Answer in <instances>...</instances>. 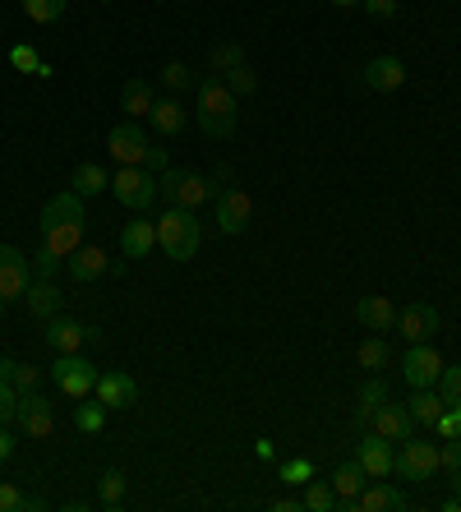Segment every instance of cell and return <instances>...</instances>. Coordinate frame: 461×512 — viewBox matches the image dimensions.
Listing matches in <instances>:
<instances>
[{
    "mask_svg": "<svg viewBox=\"0 0 461 512\" xmlns=\"http://www.w3.org/2000/svg\"><path fill=\"white\" fill-rule=\"evenodd\" d=\"M443 406H448V402H443L434 388H415V397L406 402V411H411L415 425H429V429H434V420L443 416Z\"/></svg>",
    "mask_w": 461,
    "mask_h": 512,
    "instance_id": "cell-29",
    "label": "cell"
},
{
    "mask_svg": "<svg viewBox=\"0 0 461 512\" xmlns=\"http://www.w3.org/2000/svg\"><path fill=\"white\" fill-rule=\"evenodd\" d=\"M397 333L406 337V346L429 342L438 333V310L434 305H406V310H397Z\"/></svg>",
    "mask_w": 461,
    "mask_h": 512,
    "instance_id": "cell-17",
    "label": "cell"
},
{
    "mask_svg": "<svg viewBox=\"0 0 461 512\" xmlns=\"http://www.w3.org/2000/svg\"><path fill=\"white\" fill-rule=\"evenodd\" d=\"M355 319L365 323L369 333H392V328H397V305H392L388 296H365L355 305Z\"/></svg>",
    "mask_w": 461,
    "mask_h": 512,
    "instance_id": "cell-23",
    "label": "cell"
},
{
    "mask_svg": "<svg viewBox=\"0 0 461 512\" xmlns=\"http://www.w3.org/2000/svg\"><path fill=\"white\" fill-rule=\"evenodd\" d=\"M328 5H337V10H355L360 0H328Z\"/></svg>",
    "mask_w": 461,
    "mask_h": 512,
    "instance_id": "cell-52",
    "label": "cell"
},
{
    "mask_svg": "<svg viewBox=\"0 0 461 512\" xmlns=\"http://www.w3.org/2000/svg\"><path fill=\"white\" fill-rule=\"evenodd\" d=\"M369 429L379 434V439H388V443H406V439H415V420H411V411L406 406H392V402H383L374 416H369Z\"/></svg>",
    "mask_w": 461,
    "mask_h": 512,
    "instance_id": "cell-16",
    "label": "cell"
},
{
    "mask_svg": "<svg viewBox=\"0 0 461 512\" xmlns=\"http://www.w3.org/2000/svg\"><path fill=\"white\" fill-rule=\"evenodd\" d=\"M194 120L208 139H231L236 134V93L222 84V74H203L199 79V102H194Z\"/></svg>",
    "mask_w": 461,
    "mask_h": 512,
    "instance_id": "cell-2",
    "label": "cell"
},
{
    "mask_svg": "<svg viewBox=\"0 0 461 512\" xmlns=\"http://www.w3.org/2000/svg\"><path fill=\"white\" fill-rule=\"evenodd\" d=\"M93 397L107 411H130L134 402H139V383L130 379V374H120V370H111V374H97V388H93Z\"/></svg>",
    "mask_w": 461,
    "mask_h": 512,
    "instance_id": "cell-15",
    "label": "cell"
},
{
    "mask_svg": "<svg viewBox=\"0 0 461 512\" xmlns=\"http://www.w3.org/2000/svg\"><path fill=\"white\" fill-rule=\"evenodd\" d=\"M60 291H56V282H51V277H33V282H28V291H24V305H28V314H33V319H56L60 314Z\"/></svg>",
    "mask_w": 461,
    "mask_h": 512,
    "instance_id": "cell-20",
    "label": "cell"
},
{
    "mask_svg": "<svg viewBox=\"0 0 461 512\" xmlns=\"http://www.w3.org/2000/svg\"><path fill=\"white\" fill-rule=\"evenodd\" d=\"M148 120L157 125V134H166V139H176L180 130H185V107H180V97H157L153 111H148Z\"/></svg>",
    "mask_w": 461,
    "mask_h": 512,
    "instance_id": "cell-25",
    "label": "cell"
},
{
    "mask_svg": "<svg viewBox=\"0 0 461 512\" xmlns=\"http://www.w3.org/2000/svg\"><path fill=\"white\" fill-rule=\"evenodd\" d=\"M365 480H369V476L360 471V462H355V457L337 466V471H332V480H328L332 494H337V508H342V512H355V494L365 489Z\"/></svg>",
    "mask_w": 461,
    "mask_h": 512,
    "instance_id": "cell-21",
    "label": "cell"
},
{
    "mask_svg": "<svg viewBox=\"0 0 461 512\" xmlns=\"http://www.w3.org/2000/svg\"><path fill=\"white\" fill-rule=\"evenodd\" d=\"M42 342L56 351V356H70V351H83V342H102V333L97 328H83V323H70V319H47V333H42Z\"/></svg>",
    "mask_w": 461,
    "mask_h": 512,
    "instance_id": "cell-13",
    "label": "cell"
},
{
    "mask_svg": "<svg viewBox=\"0 0 461 512\" xmlns=\"http://www.w3.org/2000/svg\"><path fill=\"white\" fill-rule=\"evenodd\" d=\"M355 360H360V370H369V374H379L383 365H388V342L383 337H369V342H360V351H355Z\"/></svg>",
    "mask_w": 461,
    "mask_h": 512,
    "instance_id": "cell-33",
    "label": "cell"
},
{
    "mask_svg": "<svg viewBox=\"0 0 461 512\" xmlns=\"http://www.w3.org/2000/svg\"><path fill=\"white\" fill-rule=\"evenodd\" d=\"M157 194H162L166 203H176V208H194V213H199L217 190L203 176H194V171H171L166 167L162 176H157Z\"/></svg>",
    "mask_w": 461,
    "mask_h": 512,
    "instance_id": "cell-4",
    "label": "cell"
},
{
    "mask_svg": "<svg viewBox=\"0 0 461 512\" xmlns=\"http://www.w3.org/2000/svg\"><path fill=\"white\" fill-rule=\"evenodd\" d=\"M157 245H162V254L171 263H190L194 254L203 250V227H199V213L194 208H166L162 217H157Z\"/></svg>",
    "mask_w": 461,
    "mask_h": 512,
    "instance_id": "cell-3",
    "label": "cell"
},
{
    "mask_svg": "<svg viewBox=\"0 0 461 512\" xmlns=\"http://www.w3.org/2000/svg\"><path fill=\"white\" fill-rule=\"evenodd\" d=\"M254 453H259L263 462H272V457H277V443H272V439H259V443H254Z\"/></svg>",
    "mask_w": 461,
    "mask_h": 512,
    "instance_id": "cell-48",
    "label": "cell"
},
{
    "mask_svg": "<svg viewBox=\"0 0 461 512\" xmlns=\"http://www.w3.org/2000/svg\"><path fill=\"white\" fill-rule=\"evenodd\" d=\"M402 480H434L438 471V443H420V439H406L402 453H397V466H392Z\"/></svg>",
    "mask_w": 461,
    "mask_h": 512,
    "instance_id": "cell-9",
    "label": "cell"
},
{
    "mask_svg": "<svg viewBox=\"0 0 461 512\" xmlns=\"http://www.w3.org/2000/svg\"><path fill=\"white\" fill-rule=\"evenodd\" d=\"M162 84L171 88V93H190V88H194L190 65H185V60H171V65L162 70Z\"/></svg>",
    "mask_w": 461,
    "mask_h": 512,
    "instance_id": "cell-38",
    "label": "cell"
},
{
    "mask_svg": "<svg viewBox=\"0 0 461 512\" xmlns=\"http://www.w3.org/2000/svg\"><path fill=\"white\" fill-rule=\"evenodd\" d=\"M236 65H245V47H240V42H222V47H213V70L217 74L236 70Z\"/></svg>",
    "mask_w": 461,
    "mask_h": 512,
    "instance_id": "cell-40",
    "label": "cell"
},
{
    "mask_svg": "<svg viewBox=\"0 0 461 512\" xmlns=\"http://www.w3.org/2000/svg\"><path fill=\"white\" fill-rule=\"evenodd\" d=\"M47 374L56 379L60 393L74 397V402L93 397V388H97V370L79 356V351H70V356H56V360H51V370H47Z\"/></svg>",
    "mask_w": 461,
    "mask_h": 512,
    "instance_id": "cell-5",
    "label": "cell"
},
{
    "mask_svg": "<svg viewBox=\"0 0 461 512\" xmlns=\"http://www.w3.org/2000/svg\"><path fill=\"white\" fill-rule=\"evenodd\" d=\"M406 508H411V499L397 485H369L355 494V512H406Z\"/></svg>",
    "mask_w": 461,
    "mask_h": 512,
    "instance_id": "cell-19",
    "label": "cell"
},
{
    "mask_svg": "<svg viewBox=\"0 0 461 512\" xmlns=\"http://www.w3.org/2000/svg\"><path fill=\"white\" fill-rule=\"evenodd\" d=\"M438 374H443V356H438L429 342H415L402 356V379L411 383V388H434Z\"/></svg>",
    "mask_w": 461,
    "mask_h": 512,
    "instance_id": "cell-11",
    "label": "cell"
},
{
    "mask_svg": "<svg viewBox=\"0 0 461 512\" xmlns=\"http://www.w3.org/2000/svg\"><path fill=\"white\" fill-rule=\"evenodd\" d=\"M10 60H14V70H24V74H37V65H42L33 47H14V51H10Z\"/></svg>",
    "mask_w": 461,
    "mask_h": 512,
    "instance_id": "cell-45",
    "label": "cell"
},
{
    "mask_svg": "<svg viewBox=\"0 0 461 512\" xmlns=\"http://www.w3.org/2000/svg\"><path fill=\"white\" fill-rule=\"evenodd\" d=\"M300 508V499H277L272 503V512H296Z\"/></svg>",
    "mask_w": 461,
    "mask_h": 512,
    "instance_id": "cell-50",
    "label": "cell"
},
{
    "mask_svg": "<svg viewBox=\"0 0 461 512\" xmlns=\"http://www.w3.org/2000/svg\"><path fill=\"white\" fill-rule=\"evenodd\" d=\"M300 508H309V512H337V494H332L328 480H309Z\"/></svg>",
    "mask_w": 461,
    "mask_h": 512,
    "instance_id": "cell-32",
    "label": "cell"
},
{
    "mask_svg": "<svg viewBox=\"0 0 461 512\" xmlns=\"http://www.w3.org/2000/svg\"><path fill=\"white\" fill-rule=\"evenodd\" d=\"M438 466L461 471V439H443V443H438Z\"/></svg>",
    "mask_w": 461,
    "mask_h": 512,
    "instance_id": "cell-42",
    "label": "cell"
},
{
    "mask_svg": "<svg viewBox=\"0 0 461 512\" xmlns=\"http://www.w3.org/2000/svg\"><path fill=\"white\" fill-rule=\"evenodd\" d=\"M222 84L231 88L236 97H249V93H259V74L249 70V65H236V70H226V74H222Z\"/></svg>",
    "mask_w": 461,
    "mask_h": 512,
    "instance_id": "cell-35",
    "label": "cell"
},
{
    "mask_svg": "<svg viewBox=\"0 0 461 512\" xmlns=\"http://www.w3.org/2000/svg\"><path fill=\"white\" fill-rule=\"evenodd\" d=\"M148 134L134 125V120H125V125H116V130L107 134V153L116 157V167H143V157H148Z\"/></svg>",
    "mask_w": 461,
    "mask_h": 512,
    "instance_id": "cell-10",
    "label": "cell"
},
{
    "mask_svg": "<svg viewBox=\"0 0 461 512\" xmlns=\"http://www.w3.org/2000/svg\"><path fill=\"white\" fill-rule=\"evenodd\" d=\"M143 167L153 171V176H162V171H166V148H157V143H148V157H143Z\"/></svg>",
    "mask_w": 461,
    "mask_h": 512,
    "instance_id": "cell-47",
    "label": "cell"
},
{
    "mask_svg": "<svg viewBox=\"0 0 461 512\" xmlns=\"http://www.w3.org/2000/svg\"><path fill=\"white\" fill-rule=\"evenodd\" d=\"M56 273H60V254L42 245V250L33 254V277H51V282H56Z\"/></svg>",
    "mask_w": 461,
    "mask_h": 512,
    "instance_id": "cell-41",
    "label": "cell"
},
{
    "mask_svg": "<svg viewBox=\"0 0 461 512\" xmlns=\"http://www.w3.org/2000/svg\"><path fill=\"white\" fill-rule=\"evenodd\" d=\"M383 402H388V379H383V374H369L365 388H360V411H355L360 425H369V416H374Z\"/></svg>",
    "mask_w": 461,
    "mask_h": 512,
    "instance_id": "cell-30",
    "label": "cell"
},
{
    "mask_svg": "<svg viewBox=\"0 0 461 512\" xmlns=\"http://www.w3.org/2000/svg\"><path fill=\"white\" fill-rule=\"evenodd\" d=\"M107 416H111V411H107L102 402H97V397H93V402L83 397V406L74 411V425H79L83 434H102V429H107Z\"/></svg>",
    "mask_w": 461,
    "mask_h": 512,
    "instance_id": "cell-31",
    "label": "cell"
},
{
    "mask_svg": "<svg viewBox=\"0 0 461 512\" xmlns=\"http://www.w3.org/2000/svg\"><path fill=\"white\" fill-rule=\"evenodd\" d=\"M10 453H14V443H10V434H5V425H0V462H10Z\"/></svg>",
    "mask_w": 461,
    "mask_h": 512,
    "instance_id": "cell-49",
    "label": "cell"
},
{
    "mask_svg": "<svg viewBox=\"0 0 461 512\" xmlns=\"http://www.w3.org/2000/svg\"><path fill=\"white\" fill-rule=\"evenodd\" d=\"M14 402H19V393H14V383L0 379V425H10V420H14Z\"/></svg>",
    "mask_w": 461,
    "mask_h": 512,
    "instance_id": "cell-44",
    "label": "cell"
},
{
    "mask_svg": "<svg viewBox=\"0 0 461 512\" xmlns=\"http://www.w3.org/2000/svg\"><path fill=\"white\" fill-rule=\"evenodd\" d=\"M438 397L448 406H461V365H443V374H438Z\"/></svg>",
    "mask_w": 461,
    "mask_h": 512,
    "instance_id": "cell-37",
    "label": "cell"
},
{
    "mask_svg": "<svg viewBox=\"0 0 461 512\" xmlns=\"http://www.w3.org/2000/svg\"><path fill=\"white\" fill-rule=\"evenodd\" d=\"M65 5H70V0H24V14L33 24H56L60 14H65Z\"/></svg>",
    "mask_w": 461,
    "mask_h": 512,
    "instance_id": "cell-34",
    "label": "cell"
},
{
    "mask_svg": "<svg viewBox=\"0 0 461 512\" xmlns=\"http://www.w3.org/2000/svg\"><path fill=\"white\" fill-rule=\"evenodd\" d=\"M111 194H116L130 213H143V208H153L157 199V176L148 167H120L111 176Z\"/></svg>",
    "mask_w": 461,
    "mask_h": 512,
    "instance_id": "cell-6",
    "label": "cell"
},
{
    "mask_svg": "<svg viewBox=\"0 0 461 512\" xmlns=\"http://www.w3.org/2000/svg\"><path fill=\"white\" fill-rule=\"evenodd\" d=\"M70 190L79 194V199H93V194L111 190V176L97 167V162H79V167H74V176H70Z\"/></svg>",
    "mask_w": 461,
    "mask_h": 512,
    "instance_id": "cell-27",
    "label": "cell"
},
{
    "mask_svg": "<svg viewBox=\"0 0 461 512\" xmlns=\"http://www.w3.org/2000/svg\"><path fill=\"white\" fill-rule=\"evenodd\" d=\"M355 462H360V471H365L369 480H388L392 466H397V453L388 448V439H379V434L369 429L365 439L355 443Z\"/></svg>",
    "mask_w": 461,
    "mask_h": 512,
    "instance_id": "cell-14",
    "label": "cell"
},
{
    "mask_svg": "<svg viewBox=\"0 0 461 512\" xmlns=\"http://www.w3.org/2000/svg\"><path fill=\"white\" fill-rule=\"evenodd\" d=\"M28 282H33V259L14 245H0V305L10 300H24Z\"/></svg>",
    "mask_w": 461,
    "mask_h": 512,
    "instance_id": "cell-7",
    "label": "cell"
},
{
    "mask_svg": "<svg viewBox=\"0 0 461 512\" xmlns=\"http://www.w3.org/2000/svg\"><path fill=\"white\" fill-rule=\"evenodd\" d=\"M277 480H282V485H309V480H314V462H309V457H291V462H282Z\"/></svg>",
    "mask_w": 461,
    "mask_h": 512,
    "instance_id": "cell-36",
    "label": "cell"
},
{
    "mask_svg": "<svg viewBox=\"0 0 461 512\" xmlns=\"http://www.w3.org/2000/svg\"><path fill=\"white\" fill-rule=\"evenodd\" d=\"M83 227H88V217H83V199L74 190L47 199V208H42V245L47 250H56L60 259H70L83 245Z\"/></svg>",
    "mask_w": 461,
    "mask_h": 512,
    "instance_id": "cell-1",
    "label": "cell"
},
{
    "mask_svg": "<svg viewBox=\"0 0 461 512\" xmlns=\"http://www.w3.org/2000/svg\"><path fill=\"white\" fill-rule=\"evenodd\" d=\"M360 5L369 19H397V10H402V0H360Z\"/></svg>",
    "mask_w": 461,
    "mask_h": 512,
    "instance_id": "cell-43",
    "label": "cell"
},
{
    "mask_svg": "<svg viewBox=\"0 0 461 512\" xmlns=\"http://www.w3.org/2000/svg\"><path fill=\"white\" fill-rule=\"evenodd\" d=\"M97 494H102V508H120V499H125V471H107Z\"/></svg>",
    "mask_w": 461,
    "mask_h": 512,
    "instance_id": "cell-39",
    "label": "cell"
},
{
    "mask_svg": "<svg viewBox=\"0 0 461 512\" xmlns=\"http://www.w3.org/2000/svg\"><path fill=\"white\" fill-rule=\"evenodd\" d=\"M157 245V222H125L120 231V254L125 259H148Z\"/></svg>",
    "mask_w": 461,
    "mask_h": 512,
    "instance_id": "cell-24",
    "label": "cell"
},
{
    "mask_svg": "<svg viewBox=\"0 0 461 512\" xmlns=\"http://www.w3.org/2000/svg\"><path fill=\"white\" fill-rule=\"evenodd\" d=\"M0 379L14 383V393H37L42 388V370L24 365V360H0Z\"/></svg>",
    "mask_w": 461,
    "mask_h": 512,
    "instance_id": "cell-28",
    "label": "cell"
},
{
    "mask_svg": "<svg viewBox=\"0 0 461 512\" xmlns=\"http://www.w3.org/2000/svg\"><path fill=\"white\" fill-rule=\"evenodd\" d=\"M153 88L143 84V79H125V88H120V111H125V116L130 120H143L148 116V111H153Z\"/></svg>",
    "mask_w": 461,
    "mask_h": 512,
    "instance_id": "cell-26",
    "label": "cell"
},
{
    "mask_svg": "<svg viewBox=\"0 0 461 512\" xmlns=\"http://www.w3.org/2000/svg\"><path fill=\"white\" fill-rule=\"evenodd\" d=\"M24 499L28 494H19L14 485H0V512H24Z\"/></svg>",
    "mask_w": 461,
    "mask_h": 512,
    "instance_id": "cell-46",
    "label": "cell"
},
{
    "mask_svg": "<svg viewBox=\"0 0 461 512\" xmlns=\"http://www.w3.org/2000/svg\"><path fill=\"white\" fill-rule=\"evenodd\" d=\"M14 425L24 429L28 439H47L51 429H56V416H51V406L42 393H19L14 402Z\"/></svg>",
    "mask_w": 461,
    "mask_h": 512,
    "instance_id": "cell-12",
    "label": "cell"
},
{
    "mask_svg": "<svg viewBox=\"0 0 461 512\" xmlns=\"http://www.w3.org/2000/svg\"><path fill=\"white\" fill-rule=\"evenodd\" d=\"M360 79H365V88H374V93H397V88L406 84V65L397 56H374Z\"/></svg>",
    "mask_w": 461,
    "mask_h": 512,
    "instance_id": "cell-18",
    "label": "cell"
},
{
    "mask_svg": "<svg viewBox=\"0 0 461 512\" xmlns=\"http://www.w3.org/2000/svg\"><path fill=\"white\" fill-rule=\"evenodd\" d=\"M443 512H461V494H448V499H443Z\"/></svg>",
    "mask_w": 461,
    "mask_h": 512,
    "instance_id": "cell-51",
    "label": "cell"
},
{
    "mask_svg": "<svg viewBox=\"0 0 461 512\" xmlns=\"http://www.w3.org/2000/svg\"><path fill=\"white\" fill-rule=\"evenodd\" d=\"M70 277L74 282H97V277H107V268H111V259H107V250L102 245H79V250L70 254Z\"/></svg>",
    "mask_w": 461,
    "mask_h": 512,
    "instance_id": "cell-22",
    "label": "cell"
},
{
    "mask_svg": "<svg viewBox=\"0 0 461 512\" xmlns=\"http://www.w3.org/2000/svg\"><path fill=\"white\" fill-rule=\"evenodd\" d=\"M452 489H457V494H461V471H452Z\"/></svg>",
    "mask_w": 461,
    "mask_h": 512,
    "instance_id": "cell-53",
    "label": "cell"
},
{
    "mask_svg": "<svg viewBox=\"0 0 461 512\" xmlns=\"http://www.w3.org/2000/svg\"><path fill=\"white\" fill-rule=\"evenodd\" d=\"M249 222H254V199L240 185L217 190V231L222 236H240V231H249Z\"/></svg>",
    "mask_w": 461,
    "mask_h": 512,
    "instance_id": "cell-8",
    "label": "cell"
}]
</instances>
